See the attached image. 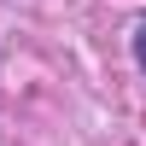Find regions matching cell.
<instances>
[{
    "label": "cell",
    "instance_id": "6da1fadb",
    "mask_svg": "<svg viewBox=\"0 0 146 146\" xmlns=\"http://www.w3.org/2000/svg\"><path fill=\"white\" fill-rule=\"evenodd\" d=\"M135 64L146 70V23H140V29H135Z\"/></svg>",
    "mask_w": 146,
    "mask_h": 146
}]
</instances>
